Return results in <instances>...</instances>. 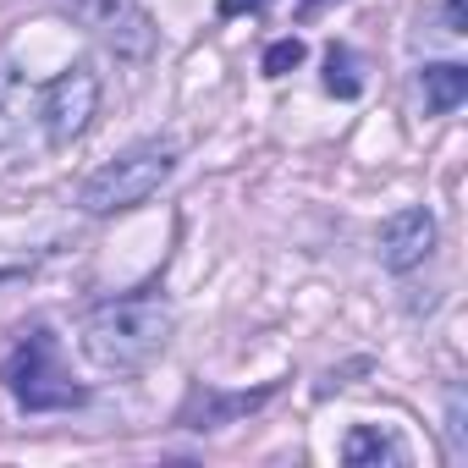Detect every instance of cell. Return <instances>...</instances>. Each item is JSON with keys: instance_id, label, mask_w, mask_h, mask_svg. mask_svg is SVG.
Returning a JSON list of instances; mask_svg holds the SVG:
<instances>
[{"instance_id": "1", "label": "cell", "mask_w": 468, "mask_h": 468, "mask_svg": "<svg viewBox=\"0 0 468 468\" xmlns=\"http://www.w3.org/2000/svg\"><path fill=\"white\" fill-rule=\"evenodd\" d=\"M171 325L176 320L160 298H116L83 320V353H89V364H100L111 375H138L165 353Z\"/></svg>"}, {"instance_id": "2", "label": "cell", "mask_w": 468, "mask_h": 468, "mask_svg": "<svg viewBox=\"0 0 468 468\" xmlns=\"http://www.w3.org/2000/svg\"><path fill=\"white\" fill-rule=\"evenodd\" d=\"M176 171V149L171 144H138L127 154H116L111 165H100L89 182H83V209L89 215H122V209H138L149 204Z\"/></svg>"}, {"instance_id": "3", "label": "cell", "mask_w": 468, "mask_h": 468, "mask_svg": "<svg viewBox=\"0 0 468 468\" xmlns=\"http://www.w3.org/2000/svg\"><path fill=\"white\" fill-rule=\"evenodd\" d=\"M0 380L12 386L17 408H28V413H56V408H78V402H83V386H72V380L56 369V342H50L45 331H34V336L6 358Z\"/></svg>"}, {"instance_id": "4", "label": "cell", "mask_w": 468, "mask_h": 468, "mask_svg": "<svg viewBox=\"0 0 468 468\" xmlns=\"http://www.w3.org/2000/svg\"><path fill=\"white\" fill-rule=\"evenodd\" d=\"M61 17L89 28L100 45H111L122 61H149L154 56V23L138 0H50Z\"/></svg>"}, {"instance_id": "5", "label": "cell", "mask_w": 468, "mask_h": 468, "mask_svg": "<svg viewBox=\"0 0 468 468\" xmlns=\"http://www.w3.org/2000/svg\"><path fill=\"white\" fill-rule=\"evenodd\" d=\"M39 111H45V133H50V144H72V138H83V133L94 127V116H100V78H94L89 67L61 72V78L45 89Z\"/></svg>"}, {"instance_id": "6", "label": "cell", "mask_w": 468, "mask_h": 468, "mask_svg": "<svg viewBox=\"0 0 468 468\" xmlns=\"http://www.w3.org/2000/svg\"><path fill=\"white\" fill-rule=\"evenodd\" d=\"M430 249H435V220H430V209H397L375 231V260L386 271H413Z\"/></svg>"}, {"instance_id": "7", "label": "cell", "mask_w": 468, "mask_h": 468, "mask_svg": "<svg viewBox=\"0 0 468 468\" xmlns=\"http://www.w3.org/2000/svg\"><path fill=\"white\" fill-rule=\"evenodd\" d=\"M271 391L276 386H260V391H209V386H198L193 397H187V408H182V424L187 430H220V424H231V419H243V413H254L260 402H271Z\"/></svg>"}, {"instance_id": "8", "label": "cell", "mask_w": 468, "mask_h": 468, "mask_svg": "<svg viewBox=\"0 0 468 468\" xmlns=\"http://www.w3.org/2000/svg\"><path fill=\"white\" fill-rule=\"evenodd\" d=\"M28 111H34V83L17 67H0V149L23 138Z\"/></svg>"}, {"instance_id": "9", "label": "cell", "mask_w": 468, "mask_h": 468, "mask_svg": "<svg viewBox=\"0 0 468 468\" xmlns=\"http://www.w3.org/2000/svg\"><path fill=\"white\" fill-rule=\"evenodd\" d=\"M463 100H468V72H463L457 61L424 67V105H430L435 116H452Z\"/></svg>"}, {"instance_id": "10", "label": "cell", "mask_w": 468, "mask_h": 468, "mask_svg": "<svg viewBox=\"0 0 468 468\" xmlns=\"http://www.w3.org/2000/svg\"><path fill=\"white\" fill-rule=\"evenodd\" d=\"M342 457H347V463H358V468H364V463H375V468H380V463H397V446H391V441H386L380 430H369V424H358V430L347 435V446H342Z\"/></svg>"}, {"instance_id": "11", "label": "cell", "mask_w": 468, "mask_h": 468, "mask_svg": "<svg viewBox=\"0 0 468 468\" xmlns=\"http://www.w3.org/2000/svg\"><path fill=\"white\" fill-rule=\"evenodd\" d=\"M325 89H331V94H342V100H353V94H358V72H353V56H347L342 45H331V50H325Z\"/></svg>"}, {"instance_id": "12", "label": "cell", "mask_w": 468, "mask_h": 468, "mask_svg": "<svg viewBox=\"0 0 468 468\" xmlns=\"http://www.w3.org/2000/svg\"><path fill=\"white\" fill-rule=\"evenodd\" d=\"M303 39H276L271 50H265V78H287L292 67H303Z\"/></svg>"}, {"instance_id": "13", "label": "cell", "mask_w": 468, "mask_h": 468, "mask_svg": "<svg viewBox=\"0 0 468 468\" xmlns=\"http://www.w3.org/2000/svg\"><path fill=\"white\" fill-rule=\"evenodd\" d=\"M463 23H468V0H446V28L463 34Z\"/></svg>"}, {"instance_id": "14", "label": "cell", "mask_w": 468, "mask_h": 468, "mask_svg": "<svg viewBox=\"0 0 468 468\" xmlns=\"http://www.w3.org/2000/svg\"><path fill=\"white\" fill-rule=\"evenodd\" d=\"M265 0H220V17H243V12H260Z\"/></svg>"}, {"instance_id": "15", "label": "cell", "mask_w": 468, "mask_h": 468, "mask_svg": "<svg viewBox=\"0 0 468 468\" xmlns=\"http://www.w3.org/2000/svg\"><path fill=\"white\" fill-rule=\"evenodd\" d=\"M325 6H331V0H303V6H298V23H314Z\"/></svg>"}]
</instances>
